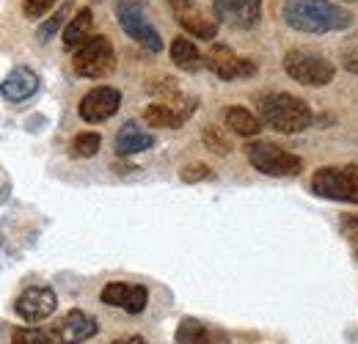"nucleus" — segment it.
Segmentation results:
<instances>
[{
	"label": "nucleus",
	"mask_w": 358,
	"mask_h": 344,
	"mask_svg": "<svg viewBox=\"0 0 358 344\" xmlns=\"http://www.w3.org/2000/svg\"><path fill=\"white\" fill-rule=\"evenodd\" d=\"M248 163L265 176H298L303 171V160L275 143L268 141H254L245 146Z\"/></svg>",
	"instance_id": "39448f33"
},
{
	"label": "nucleus",
	"mask_w": 358,
	"mask_h": 344,
	"mask_svg": "<svg viewBox=\"0 0 358 344\" xmlns=\"http://www.w3.org/2000/svg\"><path fill=\"white\" fill-rule=\"evenodd\" d=\"M284 22L301 34H334L353 22V14L331 0H284Z\"/></svg>",
	"instance_id": "f257e3e1"
},
{
	"label": "nucleus",
	"mask_w": 358,
	"mask_h": 344,
	"mask_svg": "<svg viewBox=\"0 0 358 344\" xmlns=\"http://www.w3.org/2000/svg\"><path fill=\"white\" fill-rule=\"evenodd\" d=\"M345 69L348 72H353V75H358V36L353 39V44L350 47H345Z\"/></svg>",
	"instance_id": "c85d7f7f"
},
{
	"label": "nucleus",
	"mask_w": 358,
	"mask_h": 344,
	"mask_svg": "<svg viewBox=\"0 0 358 344\" xmlns=\"http://www.w3.org/2000/svg\"><path fill=\"white\" fill-rule=\"evenodd\" d=\"M177 344H210V334L199 320L185 317L177 328Z\"/></svg>",
	"instance_id": "412c9836"
},
{
	"label": "nucleus",
	"mask_w": 358,
	"mask_h": 344,
	"mask_svg": "<svg viewBox=\"0 0 358 344\" xmlns=\"http://www.w3.org/2000/svg\"><path fill=\"white\" fill-rule=\"evenodd\" d=\"M179 179L182 182H201V179H210V166L204 163H190L179 171Z\"/></svg>",
	"instance_id": "cd10ccee"
},
{
	"label": "nucleus",
	"mask_w": 358,
	"mask_h": 344,
	"mask_svg": "<svg viewBox=\"0 0 358 344\" xmlns=\"http://www.w3.org/2000/svg\"><path fill=\"white\" fill-rule=\"evenodd\" d=\"M204 66L213 75H218L221 80H240V78H254L257 75V64L251 58L234 55L224 44L210 47V52L204 55Z\"/></svg>",
	"instance_id": "1a4fd4ad"
},
{
	"label": "nucleus",
	"mask_w": 358,
	"mask_h": 344,
	"mask_svg": "<svg viewBox=\"0 0 358 344\" xmlns=\"http://www.w3.org/2000/svg\"><path fill=\"white\" fill-rule=\"evenodd\" d=\"M155 146V135L152 132H146V129H141L138 124H124V127L116 132V141H113V149H116V155H122V157H127V155H141V152H146V149H152Z\"/></svg>",
	"instance_id": "f3484780"
},
{
	"label": "nucleus",
	"mask_w": 358,
	"mask_h": 344,
	"mask_svg": "<svg viewBox=\"0 0 358 344\" xmlns=\"http://www.w3.org/2000/svg\"><path fill=\"white\" fill-rule=\"evenodd\" d=\"M55 3H58V0H25V3H22V14H25L28 20H42Z\"/></svg>",
	"instance_id": "bb28decb"
},
{
	"label": "nucleus",
	"mask_w": 358,
	"mask_h": 344,
	"mask_svg": "<svg viewBox=\"0 0 358 344\" xmlns=\"http://www.w3.org/2000/svg\"><path fill=\"white\" fill-rule=\"evenodd\" d=\"M99 325L96 320L80 311V308H72L69 314H64V320L50 331V339L55 344H83L89 342L91 336H96Z\"/></svg>",
	"instance_id": "f8f14e48"
},
{
	"label": "nucleus",
	"mask_w": 358,
	"mask_h": 344,
	"mask_svg": "<svg viewBox=\"0 0 358 344\" xmlns=\"http://www.w3.org/2000/svg\"><path fill=\"white\" fill-rule=\"evenodd\" d=\"M113 11H116V20H119L122 31H124L130 39H135L141 47H146V50H152V52H160V50H163V39H160L157 28L146 20L143 6H141L138 0H116V3H113Z\"/></svg>",
	"instance_id": "6e6552de"
},
{
	"label": "nucleus",
	"mask_w": 358,
	"mask_h": 344,
	"mask_svg": "<svg viewBox=\"0 0 358 344\" xmlns=\"http://www.w3.org/2000/svg\"><path fill=\"white\" fill-rule=\"evenodd\" d=\"M312 190L331 201L358 204V166H325L312 176Z\"/></svg>",
	"instance_id": "7ed1b4c3"
},
{
	"label": "nucleus",
	"mask_w": 358,
	"mask_h": 344,
	"mask_svg": "<svg viewBox=\"0 0 358 344\" xmlns=\"http://www.w3.org/2000/svg\"><path fill=\"white\" fill-rule=\"evenodd\" d=\"M50 334L39 331V328H14L11 334V344H50Z\"/></svg>",
	"instance_id": "b1692460"
},
{
	"label": "nucleus",
	"mask_w": 358,
	"mask_h": 344,
	"mask_svg": "<svg viewBox=\"0 0 358 344\" xmlns=\"http://www.w3.org/2000/svg\"><path fill=\"white\" fill-rule=\"evenodd\" d=\"M213 17L231 28L248 31L262 17V0H213Z\"/></svg>",
	"instance_id": "9d476101"
},
{
	"label": "nucleus",
	"mask_w": 358,
	"mask_h": 344,
	"mask_svg": "<svg viewBox=\"0 0 358 344\" xmlns=\"http://www.w3.org/2000/svg\"><path fill=\"white\" fill-rule=\"evenodd\" d=\"M102 303L105 306H113V308H124L127 314H141L146 308V301H149V292L146 287L141 284H122V281H113L102 289Z\"/></svg>",
	"instance_id": "2eb2a0df"
},
{
	"label": "nucleus",
	"mask_w": 358,
	"mask_h": 344,
	"mask_svg": "<svg viewBox=\"0 0 358 344\" xmlns=\"http://www.w3.org/2000/svg\"><path fill=\"white\" fill-rule=\"evenodd\" d=\"M166 3H169V6H171V8H177L179 3H185V0H166Z\"/></svg>",
	"instance_id": "7c9ffc66"
},
{
	"label": "nucleus",
	"mask_w": 358,
	"mask_h": 344,
	"mask_svg": "<svg viewBox=\"0 0 358 344\" xmlns=\"http://www.w3.org/2000/svg\"><path fill=\"white\" fill-rule=\"evenodd\" d=\"M171 61H174V66H179L182 72H196V69H201V64H204V55L199 52V47L190 42L187 36H177L174 42H171Z\"/></svg>",
	"instance_id": "6ab92c4d"
},
{
	"label": "nucleus",
	"mask_w": 358,
	"mask_h": 344,
	"mask_svg": "<svg viewBox=\"0 0 358 344\" xmlns=\"http://www.w3.org/2000/svg\"><path fill=\"white\" fill-rule=\"evenodd\" d=\"M69 11H72V6H69V3H64V6H61V8H58V11H55V14L47 20V22H42V25H39V31H36V39H39L42 44L50 42V39H52V36H55V34L64 28V22H66Z\"/></svg>",
	"instance_id": "5701e85b"
},
{
	"label": "nucleus",
	"mask_w": 358,
	"mask_h": 344,
	"mask_svg": "<svg viewBox=\"0 0 358 344\" xmlns=\"http://www.w3.org/2000/svg\"><path fill=\"white\" fill-rule=\"evenodd\" d=\"M99 146H102L99 132H80V135H75V141H72V146H69V155L86 160V157H94V155L99 152Z\"/></svg>",
	"instance_id": "4be33fe9"
},
{
	"label": "nucleus",
	"mask_w": 358,
	"mask_h": 344,
	"mask_svg": "<svg viewBox=\"0 0 358 344\" xmlns=\"http://www.w3.org/2000/svg\"><path fill=\"white\" fill-rule=\"evenodd\" d=\"M224 122L231 132H237L243 138H251V135H257L262 129V119L259 116H254L248 108H237V105L234 108H226Z\"/></svg>",
	"instance_id": "aec40b11"
},
{
	"label": "nucleus",
	"mask_w": 358,
	"mask_h": 344,
	"mask_svg": "<svg viewBox=\"0 0 358 344\" xmlns=\"http://www.w3.org/2000/svg\"><path fill=\"white\" fill-rule=\"evenodd\" d=\"M199 108V99L196 96H187L182 91H174L169 96H163L160 102H152L146 110H143V122L149 127H160V129H179Z\"/></svg>",
	"instance_id": "0eeeda50"
},
{
	"label": "nucleus",
	"mask_w": 358,
	"mask_h": 344,
	"mask_svg": "<svg viewBox=\"0 0 358 344\" xmlns=\"http://www.w3.org/2000/svg\"><path fill=\"white\" fill-rule=\"evenodd\" d=\"M91 25H94V14L91 8H80L64 28V47L66 50H78L83 42L91 39Z\"/></svg>",
	"instance_id": "a211bd4d"
},
{
	"label": "nucleus",
	"mask_w": 358,
	"mask_h": 344,
	"mask_svg": "<svg viewBox=\"0 0 358 344\" xmlns=\"http://www.w3.org/2000/svg\"><path fill=\"white\" fill-rule=\"evenodd\" d=\"M174 11V17H177V22L182 25V31H187V36H193V39H215V34H218V20L215 17H207L201 8H199V3L196 0H185V3H179L177 8H171Z\"/></svg>",
	"instance_id": "4468645a"
},
{
	"label": "nucleus",
	"mask_w": 358,
	"mask_h": 344,
	"mask_svg": "<svg viewBox=\"0 0 358 344\" xmlns=\"http://www.w3.org/2000/svg\"><path fill=\"white\" fill-rule=\"evenodd\" d=\"M55 308H58V298L50 287H31L14 303V311L25 322H42V320L55 314Z\"/></svg>",
	"instance_id": "ddd939ff"
},
{
	"label": "nucleus",
	"mask_w": 358,
	"mask_h": 344,
	"mask_svg": "<svg viewBox=\"0 0 358 344\" xmlns=\"http://www.w3.org/2000/svg\"><path fill=\"white\" fill-rule=\"evenodd\" d=\"M36 91H39V75H36L34 69H28V66H14V69L3 78V83H0L3 99H6V102H14V105L31 99Z\"/></svg>",
	"instance_id": "dca6fc26"
},
{
	"label": "nucleus",
	"mask_w": 358,
	"mask_h": 344,
	"mask_svg": "<svg viewBox=\"0 0 358 344\" xmlns=\"http://www.w3.org/2000/svg\"><path fill=\"white\" fill-rule=\"evenodd\" d=\"M113 344H146L141 336H124V339H116Z\"/></svg>",
	"instance_id": "c756f323"
},
{
	"label": "nucleus",
	"mask_w": 358,
	"mask_h": 344,
	"mask_svg": "<svg viewBox=\"0 0 358 344\" xmlns=\"http://www.w3.org/2000/svg\"><path fill=\"white\" fill-rule=\"evenodd\" d=\"M339 226H342V234H345V240H348L353 257L358 259V215H342Z\"/></svg>",
	"instance_id": "a878e982"
},
{
	"label": "nucleus",
	"mask_w": 358,
	"mask_h": 344,
	"mask_svg": "<svg viewBox=\"0 0 358 344\" xmlns=\"http://www.w3.org/2000/svg\"><path fill=\"white\" fill-rule=\"evenodd\" d=\"M284 72L295 80V83H303V86H328L336 75L334 64L328 58H322L320 52L312 50H289L284 55Z\"/></svg>",
	"instance_id": "20e7f679"
},
{
	"label": "nucleus",
	"mask_w": 358,
	"mask_h": 344,
	"mask_svg": "<svg viewBox=\"0 0 358 344\" xmlns=\"http://www.w3.org/2000/svg\"><path fill=\"white\" fill-rule=\"evenodd\" d=\"M72 66L80 78L89 80H102L116 69V52L108 36H91L89 42H83L75 50Z\"/></svg>",
	"instance_id": "423d86ee"
},
{
	"label": "nucleus",
	"mask_w": 358,
	"mask_h": 344,
	"mask_svg": "<svg viewBox=\"0 0 358 344\" xmlns=\"http://www.w3.org/2000/svg\"><path fill=\"white\" fill-rule=\"evenodd\" d=\"M259 119L262 124L275 132H284V135H295V132H303L306 127H312V108L309 102L292 96V94H284V91H275V94H265L259 99Z\"/></svg>",
	"instance_id": "f03ea898"
},
{
	"label": "nucleus",
	"mask_w": 358,
	"mask_h": 344,
	"mask_svg": "<svg viewBox=\"0 0 358 344\" xmlns=\"http://www.w3.org/2000/svg\"><path fill=\"white\" fill-rule=\"evenodd\" d=\"M122 105V91L113 86H96L91 88L89 94L80 99V119L89 122V124H99V122H108Z\"/></svg>",
	"instance_id": "9b49d317"
},
{
	"label": "nucleus",
	"mask_w": 358,
	"mask_h": 344,
	"mask_svg": "<svg viewBox=\"0 0 358 344\" xmlns=\"http://www.w3.org/2000/svg\"><path fill=\"white\" fill-rule=\"evenodd\" d=\"M201 138H204V143H207V146H210V149H213L215 155H229V152H231V143L226 141V135L221 132V129L207 127Z\"/></svg>",
	"instance_id": "393cba45"
}]
</instances>
